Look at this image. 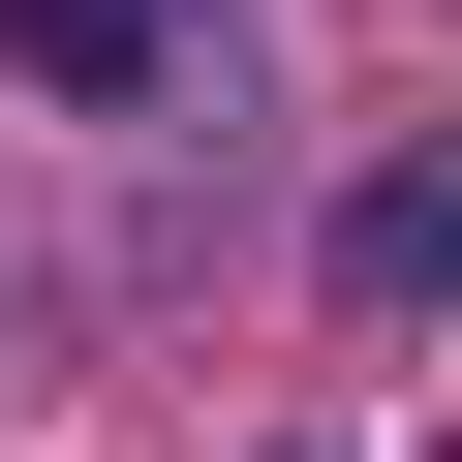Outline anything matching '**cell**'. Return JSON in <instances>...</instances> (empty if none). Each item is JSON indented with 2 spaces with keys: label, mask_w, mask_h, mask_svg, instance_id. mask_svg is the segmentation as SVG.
<instances>
[{
  "label": "cell",
  "mask_w": 462,
  "mask_h": 462,
  "mask_svg": "<svg viewBox=\"0 0 462 462\" xmlns=\"http://www.w3.org/2000/svg\"><path fill=\"white\" fill-rule=\"evenodd\" d=\"M0 62H32L62 124H154L185 93V0H0Z\"/></svg>",
  "instance_id": "cell-1"
},
{
  "label": "cell",
  "mask_w": 462,
  "mask_h": 462,
  "mask_svg": "<svg viewBox=\"0 0 462 462\" xmlns=\"http://www.w3.org/2000/svg\"><path fill=\"white\" fill-rule=\"evenodd\" d=\"M339 309H462V185H431V154L339 185Z\"/></svg>",
  "instance_id": "cell-2"
}]
</instances>
